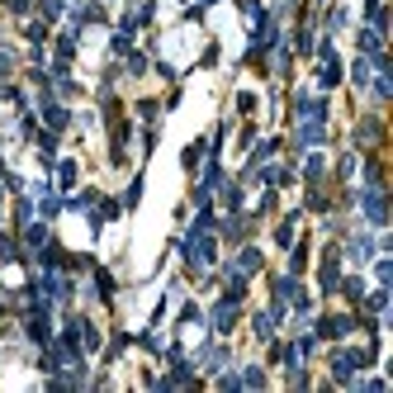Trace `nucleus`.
<instances>
[{
    "mask_svg": "<svg viewBox=\"0 0 393 393\" xmlns=\"http://www.w3.org/2000/svg\"><path fill=\"white\" fill-rule=\"evenodd\" d=\"M370 360H375V346H370V351H336V356H332V375L341 379V384H351L356 370L370 365Z\"/></svg>",
    "mask_w": 393,
    "mask_h": 393,
    "instance_id": "f257e3e1",
    "label": "nucleus"
},
{
    "mask_svg": "<svg viewBox=\"0 0 393 393\" xmlns=\"http://www.w3.org/2000/svg\"><path fill=\"white\" fill-rule=\"evenodd\" d=\"M360 209H365V218L375 223V228H384V223H389V209H384V189L379 185H370L360 194Z\"/></svg>",
    "mask_w": 393,
    "mask_h": 393,
    "instance_id": "f03ea898",
    "label": "nucleus"
},
{
    "mask_svg": "<svg viewBox=\"0 0 393 393\" xmlns=\"http://www.w3.org/2000/svg\"><path fill=\"white\" fill-rule=\"evenodd\" d=\"M233 322H237V299L223 294V303L213 308V332H233Z\"/></svg>",
    "mask_w": 393,
    "mask_h": 393,
    "instance_id": "7ed1b4c3",
    "label": "nucleus"
},
{
    "mask_svg": "<svg viewBox=\"0 0 393 393\" xmlns=\"http://www.w3.org/2000/svg\"><path fill=\"white\" fill-rule=\"evenodd\" d=\"M66 119H71V114H66L62 105H52V100L43 95V124L52 128V133H62V128H66Z\"/></svg>",
    "mask_w": 393,
    "mask_h": 393,
    "instance_id": "20e7f679",
    "label": "nucleus"
},
{
    "mask_svg": "<svg viewBox=\"0 0 393 393\" xmlns=\"http://www.w3.org/2000/svg\"><path fill=\"white\" fill-rule=\"evenodd\" d=\"M351 332V317H322L317 322V336H346Z\"/></svg>",
    "mask_w": 393,
    "mask_h": 393,
    "instance_id": "39448f33",
    "label": "nucleus"
},
{
    "mask_svg": "<svg viewBox=\"0 0 393 393\" xmlns=\"http://www.w3.org/2000/svg\"><path fill=\"white\" fill-rule=\"evenodd\" d=\"M322 138H327L322 119H303V128H299V142H322Z\"/></svg>",
    "mask_w": 393,
    "mask_h": 393,
    "instance_id": "423d86ee",
    "label": "nucleus"
},
{
    "mask_svg": "<svg viewBox=\"0 0 393 393\" xmlns=\"http://www.w3.org/2000/svg\"><path fill=\"white\" fill-rule=\"evenodd\" d=\"M233 270H242V275H252V270H261V252H256V247H247V252L237 256V266Z\"/></svg>",
    "mask_w": 393,
    "mask_h": 393,
    "instance_id": "0eeeda50",
    "label": "nucleus"
},
{
    "mask_svg": "<svg viewBox=\"0 0 393 393\" xmlns=\"http://www.w3.org/2000/svg\"><path fill=\"white\" fill-rule=\"evenodd\" d=\"M370 252H375V242H370V237H351V247H346L351 261H365Z\"/></svg>",
    "mask_w": 393,
    "mask_h": 393,
    "instance_id": "6e6552de",
    "label": "nucleus"
},
{
    "mask_svg": "<svg viewBox=\"0 0 393 393\" xmlns=\"http://www.w3.org/2000/svg\"><path fill=\"white\" fill-rule=\"evenodd\" d=\"M294 294H299V284H294V275H280V280H275V303L294 299Z\"/></svg>",
    "mask_w": 393,
    "mask_h": 393,
    "instance_id": "1a4fd4ad",
    "label": "nucleus"
},
{
    "mask_svg": "<svg viewBox=\"0 0 393 393\" xmlns=\"http://www.w3.org/2000/svg\"><path fill=\"white\" fill-rule=\"evenodd\" d=\"M336 284H341V280H336V252H327V266H322V289L332 294Z\"/></svg>",
    "mask_w": 393,
    "mask_h": 393,
    "instance_id": "9d476101",
    "label": "nucleus"
},
{
    "mask_svg": "<svg viewBox=\"0 0 393 393\" xmlns=\"http://www.w3.org/2000/svg\"><path fill=\"white\" fill-rule=\"evenodd\" d=\"M24 237H29V247H38V252L47 247V228H43V223H29V233H24Z\"/></svg>",
    "mask_w": 393,
    "mask_h": 393,
    "instance_id": "9b49d317",
    "label": "nucleus"
},
{
    "mask_svg": "<svg viewBox=\"0 0 393 393\" xmlns=\"http://www.w3.org/2000/svg\"><path fill=\"white\" fill-rule=\"evenodd\" d=\"M57 180H62L66 189L76 185V161H57Z\"/></svg>",
    "mask_w": 393,
    "mask_h": 393,
    "instance_id": "f8f14e48",
    "label": "nucleus"
},
{
    "mask_svg": "<svg viewBox=\"0 0 393 393\" xmlns=\"http://www.w3.org/2000/svg\"><path fill=\"white\" fill-rule=\"evenodd\" d=\"M242 384H252V389H261V384H266V370H256V365H247V370H242Z\"/></svg>",
    "mask_w": 393,
    "mask_h": 393,
    "instance_id": "ddd939ff",
    "label": "nucleus"
},
{
    "mask_svg": "<svg viewBox=\"0 0 393 393\" xmlns=\"http://www.w3.org/2000/svg\"><path fill=\"white\" fill-rule=\"evenodd\" d=\"M275 242H280V247H294V218H289V223H280V233H275Z\"/></svg>",
    "mask_w": 393,
    "mask_h": 393,
    "instance_id": "4468645a",
    "label": "nucleus"
},
{
    "mask_svg": "<svg viewBox=\"0 0 393 393\" xmlns=\"http://www.w3.org/2000/svg\"><path fill=\"white\" fill-rule=\"evenodd\" d=\"M199 152H204V142H189V147H185V166H189V171L199 166Z\"/></svg>",
    "mask_w": 393,
    "mask_h": 393,
    "instance_id": "2eb2a0df",
    "label": "nucleus"
},
{
    "mask_svg": "<svg viewBox=\"0 0 393 393\" xmlns=\"http://www.w3.org/2000/svg\"><path fill=\"white\" fill-rule=\"evenodd\" d=\"M360 294H365V280H360V275H351V280H346V299H360Z\"/></svg>",
    "mask_w": 393,
    "mask_h": 393,
    "instance_id": "dca6fc26",
    "label": "nucleus"
},
{
    "mask_svg": "<svg viewBox=\"0 0 393 393\" xmlns=\"http://www.w3.org/2000/svg\"><path fill=\"white\" fill-rule=\"evenodd\" d=\"M138 199H142V175H138V180H133V185H128V194H124V204L133 209V204H138Z\"/></svg>",
    "mask_w": 393,
    "mask_h": 393,
    "instance_id": "f3484780",
    "label": "nucleus"
},
{
    "mask_svg": "<svg viewBox=\"0 0 393 393\" xmlns=\"http://www.w3.org/2000/svg\"><path fill=\"white\" fill-rule=\"evenodd\" d=\"M351 76H356V86H365V81H370V62H365V57H360V62L351 66Z\"/></svg>",
    "mask_w": 393,
    "mask_h": 393,
    "instance_id": "a211bd4d",
    "label": "nucleus"
},
{
    "mask_svg": "<svg viewBox=\"0 0 393 393\" xmlns=\"http://www.w3.org/2000/svg\"><path fill=\"white\" fill-rule=\"evenodd\" d=\"M303 175H308V180H317V175H322V157H308V161H303Z\"/></svg>",
    "mask_w": 393,
    "mask_h": 393,
    "instance_id": "6ab92c4d",
    "label": "nucleus"
},
{
    "mask_svg": "<svg viewBox=\"0 0 393 393\" xmlns=\"http://www.w3.org/2000/svg\"><path fill=\"white\" fill-rule=\"evenodd\" d=\"M62 10H66L62 0H43V19H57V15H62Z\"/></svg>",
    "mask_w": 393,
    "mask_h": 393,
    "instance_id": "aec40b11",
    "label": "nucleus"
},
{
    "mask_svg": "<svg viewBox=\"0 0 393 393\" xmlns=\"http://www.w3.org/2000/svg\"><path fill=\"white\" fill-rule=\"evenodd\" d=\"M10 10H15V15H24V10H29V0H10Z\"/></svg>",
    "mask_w": 393,
    "mask_h": 393,
    "instance_id": "412c9836",
    "label": "nucleus"
}]
</instances>
